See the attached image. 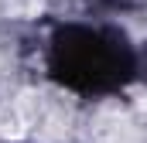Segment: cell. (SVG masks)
I'll return each instance as SVG.
<instances>
[{"mask_svg": "<svg viewBox=\"0 0 147 143\" xmlns=\"http://www.w3.org/2000/svg\"><path fill=\"white\" fill-rule=\"evenodd\" d=\"M92 143H144L137 116H130L120 106L99 109L96 126H92Z\"/></svg>", "mask_w": 147, "mask_h": 143, "instance_id": "6da1fadb", "label": "cell"}]
</instances>
